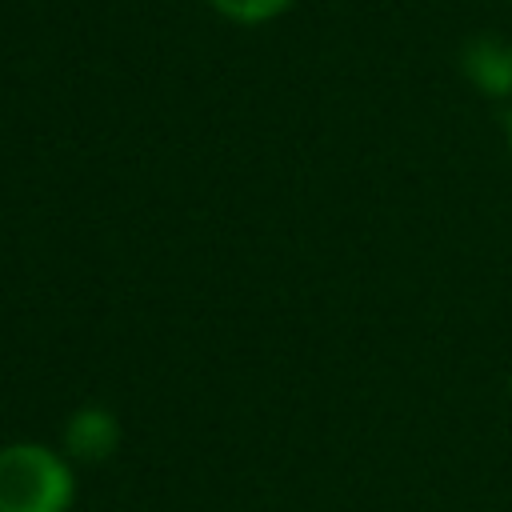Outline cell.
I'll list each match as a JSON object with an SVG mask.
<instances>
[{
    "mask_svg": "<svg viewBox=\"0 0 512 512\" xmlns=\"http://www.w3.org/2000/svg\"><path fill=\"white\" fill-rule=\"evenodd\" d=\"M212 4L240 24H260V20H272L276 12H284L292 0H212Z\"/></svg>",
    "mask_w": 512,
    "mask_h": 512,
    "instance_id": "277c9868",
    "label": "cell"
},
{
    "mask_svg": "<svg viewBox=\"0 0 512 512\" xmlns=\"http://www.w3.org/2000/svg\"><path fill=\"white\" fill-rule=\"evenodd\" d=\"M508 144H512V120H508Z\"/></svg>",
    "mask_w": 512,
    "mask_h": 512,
    "instance_id": "5b68a950",
    "label": "cell"
},
{
    "mask_svg": "<svg viewBox=\"0 0 512 512\" xmlns=\"http://www.w3.org/2000/svg\"><path fill=\"white\" fill-rule=\"evenodd\" d=\"M68 448L80 456V460H104V456H112L116 452V440H120V432H116V420L104 412V408H84V412H76L72 420H68Z\"/></svg>",
    "mask_w": 512,
    "mask_h": 512,
    "instance_id": "3957f363",
    "label": "cell"
},
{
    "mask_svg": "<svg viewBox=\"0 0 512 512\" xmlns=\"http://www.w3.org/2000/svg\"><path fill=\"white\" fill-rule=\"evenodd\" d=\"M464 72L472 84L488 96H508L512 92V44L496 36H480L464 48Z\"/></svg>",
    "mask_w": 512,
    "mask_h": 512,
    "instance_id": "7a4b0ae2",
    "label": "cell"
},
{
    "mask_svg": "<svg viewBox=\"0 0 512 512\" xmlns=\"http://www.w3.org/2000/svg\"><path fill=\"white\" fill-rule=\"evenodd\" d=\"M72 504L68 464L40 444L0 448V512H64Z\"/></svg>",
    "mask_w": 512,
    "mask_h": 512,
    "instance_id": "6da1fadb",
    "label": "cell"
}]
</instances>
